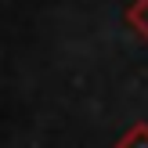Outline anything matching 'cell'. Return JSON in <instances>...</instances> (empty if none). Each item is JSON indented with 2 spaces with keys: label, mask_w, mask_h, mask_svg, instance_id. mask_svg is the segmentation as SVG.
Here are the masks:
<instances>
[{
  "label": "cell",
  "mask_w": 148,
  "mask_h": 148,
  "mask_svg": "<svg viewBox=\"0 0 148 148\" xmlns=\"http://www.w3.org/2000/svg\"><path fill=\"white\" fill-rule=\"evenodd\" d=\"M116 148H148V123H134L116 137Z\"/></svg>",
  "instance_id": "7a4b0ae2"
},
{
  "label": "cell",
  "mask_w": 148,
  "mask_h": 148,
  "mask_svg": "<svg viewBox=\"0 0 148 148\" xmlns=\"http://www.w3.org/2000/svg\"><path fill=\"white\" fill-rule=\"evenodd\" d=\"M123 18H127V25L134 29L141 40H148V0H130L127 11H123Z\"/></svg>",
  "instance_id": "6da1fadb"
}]
</instances>
